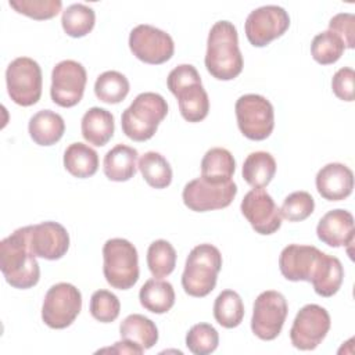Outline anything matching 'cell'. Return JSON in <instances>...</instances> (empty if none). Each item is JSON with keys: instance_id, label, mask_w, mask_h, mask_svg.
Here are the masks:
<instances>
[{"instance_id": "1", "label": "cell", "mask_w": 355, "mask_h": 355, "mask_svg": "<svg viewBox=\"0 0 355 355\" xmlns=\"http://www.w3.org/2000/svg\"><path fill=\"white\" fill-rule=\"evenodd\" d=\"M0 269L6 282L19 290L37 284L40 268L28 243L26 226L14 230L0 243Z\"/></svg>"}, {"instance_id": "2", "label": "cell", "mask_w": 355, "mask_h": 355, "mask_svg": "<svg viewBox=\"0 0 355 355\" xmlns=\"http://www.w3.org/2000/svg\"><path fill=\"white\" fill-rule=\"evenodd\" d=\"M205 68L218 80H232L243 71V55L239 49V35L230 21L212 25L207 39Z\"/></svg>"}, {"instance_id": "3", "label": "cell", "mask_w": 355, "mask_h": 355, "mask_svg": "<svg viewBox=\"0 0 355 355\" xmlns=\"http://www.w3.org/2000/svg\"><path fill=\"white\" fill-rule=\"evenodd\" d=\"M166 114L168 104L161 94L154 92L140 93L122 112V132L135 141L150 140Z\"/></svg>"}, {"instance_id": "4", "label": "cell", "mask_w": 355, "mask_h": 355, "mask_svg": "<svg viewBox=\"0 0 355 355\" xmlns=\"http://www.w3.org/2000/svg\"><path fill=\"white\" fill-rule=\"evenodd\" d=\"M222 269L220 251L208 243L196 245L187 255L182 275V287L186 294L197 298L207 297L216 286Z\"/></svg>"}, {"instance_id": "5", "label": "cell", "mask_w": 355, "mask_h": 355, "mask_svg": "<svg viewBox=\"0 0 355 355\" xmlns=\"http://www.w3.org/2000/svg\"><path fill=\"white\" fill-rule=\"evenodd\" d=\"M103 273L107 283L118 290H129L139 280V255L126 239H110L103 247Z\"/></svg>"}, {"instance_id": "6", "label": "cell", "mask_w": 355, "mask_h": 355, "mask_svg": "<svg viewBox=\"0 0 355 355\" xmlns=\"http://www.w3.org/2000/svg\"><path fill=\"white\" fill-rule=\"evenodd\" d=\"M234 111L239 129L247 139L261 141L270 136L275 128V110L266 97L243 94L237 98Z\"/></svg>"}, {"instance_id": "7", "label": "cell", "mask_w": 355, "mask_h": 355, "mask_svg": "<svg viewBox=\"0 0 355 355\" xmlns=\"http://www.w3.org/2000/svg\"><path fill=\"white\" fill-rule=\"evenodd\" d=\"M6 83L10 98L22 107L36 104L42 96V69L29 57L12 60L6 69Z\"/></svg>"}, {"instance_id": "8", "label": "cell", "mask_w": 355, "mask_h": 355, "mask_svg": "<svg viewBox=\"0 0 355 355\" xmlns=\"http://www.w3.org/2000/svg\"><path fill=\"white\" fill-rule=\"evenodd\" d=\"M82 309V294L71 283L51 286L43 300L42 319L50 329H65L71 326Z\"/></svg>"}, {"instance_id": "9", "label": "cell", "mask_w": 355, "mask_h": 355, "mask_svg": "<svg viewBox=\"0 0 355 355\" xmlns=\"http://www.w3.org/2000/svg\"><path fill=\"white\" fill-rule=\"evenodd\" d=\"M287 312L288 305L282 293L275 290L262 291L257 297L252 308V333L263 341L275 340L283 329Z\"/></svg>"}, {"instance_id": "10", "label": "cell", "mask_w": 355, "mask_h": 355, "mask_svg": "<svg viewBox=\"0 0 355 355\" xmlns=\"http://www.w3.org/2000/svg\"><path fill=\"white\" fill-rule=\"evenodd\" d=\"M129 49L132 54L151 65H159L172 58L175 43L169 33L148 24H140L130 31Z\"/></svg>"}, {"instance_id": "11", "label": "cell", "mask_w": 355, "mask_h": 355, "mask_svg": "<svg viewBox=\"0 0 355 355\" xmlns=\"http://www.w3.org/2000/svg\"><path fill=\"white\" fill-rule=\"evenodd\" d=\"M330 315L318 304L304 305L295 315L290 329L291 344L301 351L315 349L330 330Z\"/></svg>"}, {"instance_id": "12", "label": "cell", "mask_w": 355, "mask_h": 355, "mask_svg": "<svg viewBox=\"0 0 355 355\" xmlns=\"http://www.w3.org/2000/svg\"><path fill=\"white\" fill-rule=\"evenodd\" d=\"M236 194L237 184L233 180L226 183H211L200 176L186 183L182 198L189 209L196 212H207L229 207Z\"/></svg>"}, {"instance_id": "13", "label": "cell", "mask_w": 355, "mask_h": 355, "mask_svg": "<svg viewBox=\"0 0 355 355\" xmlns=\"http://www.w3.org/2000/svg\"><path fill=\"white\" fill-rule=\"evenodd\" d=\"M290 26L288 12L279 6H262L252 10L244 25L248 42L255 47H265L286 33Z\"/></svg>"}, {"instance_id": "14", "label": "cell", "mask_w": 355, "mask_h": 355, "mask_svg": "<svg viewBox=\"0 0 355 355\" xmlns=\"http://www.w3.org/2000/svg\"><path fill=\"white\" fill-rule=\"evenodd\" d=\"M87 73L85 67L73 60H64L55 64L51 72L50 96L60 107L71 108L76 105L85 93Z\"/></svg>"}, {"instance_id": "15", "label": "cell", "mask_w": 355, "mask_h": 355, "mask_svg": "<svg viewBox=\"0 0 355 355\" xmlns=\"http://www.w3.org/2000/svg\"><path fill=\"white\" fill-rule=\"evenodd\" d=\"M326 252L313 245L288 244L279 257V269L290 282H312L320 269Z\"/></svg>"}, {"instance_id": "16", "label": "cell", "mask_w": 355, "mask_h": 355, "mask_svg": "<svg viewBox=\"0 0 355 355\" xmlns=\"http://www.w3.org/2000/svg\"><path fill=\"white\" fill-rule=\"evenodd\" d=\"M240 209L251 227L259 234H273L282 226L280 208L263 189L250 190L244 196Z\"/></svg>"}, {"instance_id": "17", "label": "cell", "mask_w": 355, "mask_h": 355, "mask_svg": "<svg viewBox=\"0 0 355 355\" xmlns=\"http://www.w3.org/2000/svg\"><path fill=\"white\" fill-rule=\"evenodd\" d=\"M31 251L47 261L62 258L69 248V234L67 229L53 220L26 226Z\"/></svg>"}, {"instance_id": "18", "label": "cell", "mask_w": 355, "mask_h": 355, "mask_svg": "<svg viewBox=\"0 0 355 355\" xmlns=\"http://www.w3.org/2000/svg\"><path fill=\"white\" fill-rule=\"evenodd\" d=\"M316 190L327 201H341L351 196L354 189L352 171L340 162L326 164L316 173Z\"/></svg>"}, {"instance_id": "19", "label": "cell", "mask_w": 355, "mask_h": 355, "mask_svg": "<svg viewBox=\"0 0 355 355\" xmlns=\"http://www.w3.org/2000/svg\"><path fill=\"white\" fill-rule=\"evenodd\" d=\"M318 239L329 247H344L354 243V216L345 209H331L326 212L318 226Z\"/></svg>"}, {"instance_id": "20", "label": "cell", "mask_w": 355, "mask_h": 355, "mask_svg": "<svg viewBox=\"0 0 355 355\" xmlns=\"http://www.w3.org/2000/svg\"><path fill=\"white\" fill-rule=\"evenodd\" d=\"M80 130L89 144L97 147L105 146L114 136V115L105 108L92 107L82 116Z\"/></svg>"}, {"instance_id": "21", "label": "cell", "mask_w": 355, "mask_h": 355, "mask_svg": "<svg viewBox=\"0 0 355 355\" xmlns=\"http://www.w3.org/2000/svg\"><path fill=\"white\" fill-rule=\"evenodd\" d=\"M139 153L126 144H116L107 151L103 162L104 175L112 182H126L136 175Z\"/></svg>"}, {"instance_id": "22", "label": "cell", "mask_w": 355, "mask_h": 355, "mask_svg": "<svg viewBox=\"0 0 355 355\" xmlns=\"http://www.w3.org/2000/svg\"><path fill=\"white\" fill-rule=\"evenodd\" d=\"M28 132L36 144L53 146L62 137L65 122L60 114L51 110H40L31 116Z\"/></svg>"}, {"instance_id": "23", "label": "cell", "mask_w": 355, "mask_h": 355, "mask_svg": "<svg viewBox=\"0 0 355 355\" xmlns=\"http://www.w3.org/2000/svg\"><path fill=\"white\" fill-rule=\"evenodd\" d=\"M121 338L144 349L153 348L158 341V329L155 323L140 313L126 316L119 326Z\"/></svg>"}, {"instance_id": "24", "label": "cell", "mask_w": 355, "mask_h": 355, "mask_svg": "<svg viewBox=\"0 0 355 355\" xmlns=\"http://www.w3.org/2000/svg\"><path fill=\"white\" fill-rule=\"evenodd\" d=\"M179 103L180 115L187 122H200L209 112V98L201 82L190 83L173 94Z\"/></svg>"}, {"instance_id": "25", "label": "cell", "mask_w": 355, "mask_h": 355, "mask_svg": "<svg viewBox=\"0 0 355 355\" xmlns=\"http://www.w3.org/2000/svg\"><path fill=\"white\" fill-rule=\"evenodd\" d=\"M234 171L236 161L226 148H209L201 159V178L211 183H226L232 180Z\"/></svg>"}, {"instance_id": "26", "label": "cell", "mask_w": 355, "mask_h": 355, "mask_svg": "<svg viewBox=\"0 0 355 355\" xmlns=\"http://www.w3.org/2000/svg\"><path fill=\"white\" fill-rule=\"evenodd\" d=\"M139 300L144 309L153 313H166L175 304V290L169 282L148 279L139 291Z\"/></svg>"}, {"instance_id": "27", "label": "cell", "mask_w": 355, "mask_h": 355, "mask_svg": "<svg viewBox=\"0 0 355 355\" xmlns=\"http://www.w3.org/2000/svg\"><path fill=\"white\" fill-rule=\"evenodd\" d=\"M241 173L243 179L251 187L263 189L272 182L276 173V161L270 153L254 151L244 159Z\"/></svg>"}, {"instance_id": "28", "label": "cell", "mask_w": 355, "mask_h": 355, "mask_svg": "<svg viewBox=\"0 0 355 355\" xmlns=\"http://www.w3.org/2000/svg\"><path fill=\"white\" fill-rule=\"evenodd\" d=\"M64 166L75 178H90L98 169V154L85 143H72L64 153Z\"/></svg>"}, {"instance_id": "29", "label": "cell", "mask_w": 355, "mask_h": 355, "mask_svg": "<svg viewBox=\"0 0 355 355\" xmlns=\"http://www.w3.org/2000/svg\"><path fill=\"white\" fill-rule=\"evenodd\" d=\"M137 168L147 184L154 189H165L172 182V168L166 158L157 151L144 153Z\"/></svg>"}, {"instance_id": "30", "label": "cell", "mask_w": 355, "mask_h": 355, "mask_svg": "<svg viewBox=\"0 0 355 355\" xmlns=\"http://www.w3.org/2000/svg\"><path fill=\"white\" fill-rule=\"evenodd\" d=\"M214 318L225 329L237 327L244 318L241 297L233 290H223L214 302Z\"/></svg>"}, {"instance_id": "31", "label": "cell", "mask_w": 355, "mask_h": 355, "mask_svg": "<svg viewBox=\"0 0 355 355\" xmlns=\"http://www.w3.org/2000/svg\"><path fill=\"white\" fill-rule=\"evenodd\" d=\"M96 24L94 10L86 4L75 3L62 11L61 25L71 37H83L92 32Z\"/></svg>"}, {"instance_id": "32", "label": "cell", "mask_w": 355, "mask_h": 355, "mask_svg": "<svg viewBox=\"0 0 355 355\" xmlns=\"http://www.w3.org/2000/svg\"><path fill=\"white\" fill-rule=\"evenodd\" d=\"M344 279V269L337 257L326 254L322 266L311 282L313 290L320 297H333L341 287Z\"/></svg>"}, {"instance_id": "33", "label": "cell", "mask_w": 355, "mask_h": 355, "mask_svg": "<svg viewBox=\"0 0 355 355\" xmlns=\"http://www.w3.org/2000/svg\"><path fill=\"white\" fill-rule=\"evenodd\" d=\"M130 89L128 78L118 71H105L94 82L96 97L107 104H118L125 100Z\"/></svg>"}, {"instance_id": "34", "label": "cell", "mask_w": 355, "mask_h": 355, "mask_svg": "<svg viewBox=\"0 0 355 355\" xmlns=\"http://www.w3.org/2000/svg\"><path fill=\"white\" fill-rule=\"evenodd\" d=\"M147 266L155 279L169 276L176 266V251L166 240H155L147 250Z\"/></svg>"}, {"instance_id": "35", "label": "cell", "mask_w": 355, "mask_h": 355, "mask_svg": "<svg viewBox=\"0 0 355 355\" xmlns=\"http://www.w3.org/2000/svg\"><path fill=\"white\" fill-rule=\"evenodd\" d=\"M345 50L343 40L331 31H323L318 33L311 43V54L312 58L322 64L330 65L340 60Z\"/></svg>"}, {"instance_id": "36", "label": "cell", "mask_w": 355, "mask_h": 355, "mask_svg": "<svg viewBox=\"0 0 355 355\" xmlns=\"http://www.w3.org/2000/svg\"><path fill=\"white\" fill-rule=\"evenodd\" d=\"M219 334L209 323H197L186 334V347L194 355H208L218 348Z\"/></svg>"}, {"instance_id": "37", "label": "cell", "mask_w": 355, "mask_h": 355, "mask_svg": "<svg viewBox=\"0 0 355 355\" xmlns=\"http://www.w3.org/2000/svg\"><path fill=\"white\" fill-rule=\"evenodd\" d=\"M315 200L308 191H294L288 194L282 204L280 215L288 222H301L312 215Z\"/></svg>"}, {"instance_id": "38", "label": "cell", "mask_w": 355, "mask_h": 355, "mask_svg": "<svg viewBox=\"0 0 355 355\" xmlns=\"http://www.w3.org/2000/svg\"><path fill=\"white\" fill-rule=\"evenodd\" d=\"M89 311L96 320L111 323L119 316L121 302L114 293L108 290H97L90 297Z\"/></svg>"}, {"instance_id": "39", "label": "cell", "mask_w": 355, "mask_h": 355, "mask_svg": "<svg viewBox=\"0 0 355 355\" xmlns=\"http://www.w3.org/2000/svg\"><path fill=\"white\" fill-rule=\"evenodd\" d=\"M8 4L17 12L37 21L55 17L62 7L61 0H10Z\"/></svg>"}, {"instance_id": "40", "label": "cell", "mask_w": 355, "mask_h": 355, "mask_svg": "<svg viewBox=\"0 0 355 355\" xmlns=\"http://www.w3.org/2000/svg\"><path fill=\"white\" fill-rule=\"evenodd\" d=\"M329 31L334 32L344 43L345 49H354L355 15L351 12H338L329 22Z\"/></svg>"}, {"instance_id": "41", "label": "cell", "mask_w": 355, "mask_h": 355, "mask_svg": "<svg viewBox=\"0 0 355 355\" xmlns=\"http://www.w3.org/2000/svg\"><path fill=\"white\" fill-rule=\"evenodd\" d=\"M355 72L349 67L340 68L331 79V89L336 97L343 101H354L355 98V89H354Z\"/></svg>"}, {"instance_id": "42", "label": "cell", "mask_w": 355, "mask_h": 355, "mask_svg": "<svg viewBox=\"0 0 355 355\" xmlns=\"http://www.w3.org/2000/svg\"><path fill=\"white\" fill-rule=\"evenodd\" d=\"M196 82H201V76L196 67H193L191 64H180L175 67L166 78V85L172 94H175L182 87Z\"/></svg>"}, {"instance_id": "43", "label": "cell", "mask_w": 355, "mask_h": 355, "mask_svg": "<svg viewBox=\"0 0 355 355\" xmlns=\"http://www.w3.org/2000/svg\"><path fill=\"white\" fill-rule=\"evenodd\" d=\"M98 352H116V354H136V355H140L143 354L144 351L136 345H133L132 343H128L125 340L122 341H118L114 344V347H110V348H103L100 349Z\"/></svg>"}]
</instances>
